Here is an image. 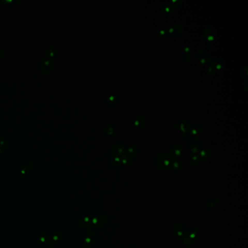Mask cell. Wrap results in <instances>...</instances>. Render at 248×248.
<instances>
[{
	"instance_id": "cell-1",
	"label": "cell",
	"mask_w": 248,
	"mask_h": 248,
	"mask_svg": "<svg viewBox=\"0 0 248 248\" xmlns=\"http://www.w3.org/2000/svg\"><path fill=\"white\" fill-rule=\"evenodd\" d=\"M132 157L126 155L120 156H115L111 160V164L114 167H119L123 165H127L131 163L132 161Z\"/></svg>"
},
{
	"instance_id": "cell-2",
	"label": "cell",
	"mask_w": 248,
	"mask_h": 248,
	"mask_svg": "<svg viewBox=\"0 0 248 248\" xmlns=\"http://www.w3.org/2000/svg\"><path fill=\"white\" fill-rule=\"evenodd\" d=\"M170 163H171V159L168 155H161L156 159V165L160 167L167 166Z\"/></svg>"
},
{
	"instance_id": "cell-3",
	"label": "cell",
	"mask_w": 248,
	"mask_h": 248,
	"mask_svg": "<svg viewBox=\"0 0 248 248\" xmlns=\"http://www.w3.org/2000/svg\"><path fill=\"white\" fill-rule=\"evenodd\" d=\"M111 152L116 156H122L126 153V147L122 144H117L113 146L111 149Z\"/></svg>"
},
{
	"instance_id": "cell-4",
	"label": "cell",
	"mask_w": 248,
	"mask_h": 248,
	"mask_svg": "<svg viewBox=\"0 0 248 248\" xmlns=\"http://www.w3.org/2000/svg\"><path fill=\"white\" fill-rule=\"evenodd\" d=\"M202 147L201 141L197 139H194L191 140L189 143L190 150L192 153H198Z\"/></svg>"
},
{
	"instance_id": "cell-5",
	"label": "cell",
	"mask_w": 248,
	"mask_h": 248,
	"mask_svg": "<svg viewBox=\"0 0 248 248\" xmlns=\"http://www.w3.org/2000/svg\"><path fill=\"white\" fill-rule=\"evenodd\" d=\"M187 231L186 227L182 224L177 223L174 226V232L179 237H184Z\"/></svg>"
},
{
	"instance_id": "cell-6",
	"label": "cell",
	"mask_w": 248,
	"mask_h": 248,
	"mask_svg": "<svg viewBox=\"0 0 248 248\" xmlns=\"http://www.w3.org/2000/svg\"><path fill=\"white\" fill-rule=\"evenodd\" d=\"M182 152V148L181 145L174 146L170 150V155L172 158L177 159L179 157Z\"/></svg>"
},
{
	"instance_id": "cell-7",
	"label": "cell",
	"mask_w": 248,
	"mask_h": 248,
	"mask_svg": "<svg viewBox=\"0 0 248 248\" xmlns=\"http://www.w3.org/2000/svg\"><path fill=\"white\" fill-rule=\"evenodd\" d=\"M54 64V62L50 59L46 60L43 62L41 65V69L42 71L44 72H50L53 68Z\"/></svg>"
},
{
	"instance_id": "cell-8",
	"label": "cell",
	"mask_w": 248,
	"mask_h": 248,
	"mask_svg": "<svg viewBox=\"0 0 248 248\" xmlns=\"http://www.w3.org/2000/svg\"><path fill=\"white\" fill-rule=\"evenodd\" d=\"M176 126L177 129L185 133L190 127V123L186 120H181L176 123Z\"/></svg>"
},
{
	"instance_id": "cell-9",
	"label": "cell",
	"mask_w": 248,
	"mask_h": 248,
	"mask_svg": "<svg viewBox=\"0 0 248 248\" xmlns=\"http://www.w3.org/2000/svg\"><path fill=\"white\" fill-rule=\"evenodd\" d=\"M182 31L181 27L178 25H173L170 28L169 30L170 33L175 37H178L181 35L183 32Z\"/></svg>"
},
{
	"instance_id": "cell-10",
	"label": "cell",
	"mask_w": 248,
	"mask_h": 248,
	"mask_svg": "<svg viewBox=\"0 0 248 248\" xmlns=\"http://www.w3.org/2000/svg\"><path fill=\"white\" fill-rule=\"evenodd\" d=\"M197 57L199 60L202 63H206L209 61V56L206 52L200 51L197 55Z\"/></svg>"
},
{
	"instance_id": "cell-11",
	"label": "cell",
	"mask_w": 248,
	"mask_h": 248,
	"mask_svg": "<svg viewBox=\"0 0 248 248\" xmlns=\"http://www.w3.org/2000/svg\"><path fill=\"white\" fill-rule=\"evenodd\" d=\"M126 155L132 157L135 156L137 154V150L135 147H131L126 150Z\"/></svg>"
},
{
	"instance_id": "cell-12",
	"label": "cell",
	"mask_w": 248,
	"mask_h": 248,
	"mask_svg": "<svg viewBox=\"0 0 248 248\" xmlns=\"http://www.w3.org/2000/svg\"><path fill=\"white\" fill-rule=\"evenodd\" d=\"M197 233V231L196 230V229L195 228H191L187 231V233L185 236L186 235V237H188L191 239H192L196 236Z\"/></svg>"
},
{
	"instance_id": "cell-13",
	"label": "cell",
	"mask_w": 248,
	"mask_h": 248,
	"mask_svg": "<svg viewBox=\"0 0 248 248\" xmlns=\"http://www.w3.org/2000/svg\"><path fill=\"white\" fill-rule=\"evenodd\" d=\"M145 119L144 118H141V117L139 118L136 121H135V122L134 123V125L138 128H140L142 127V126H144L145 124Z\"/></svg>"
},
{
	"instance_id": "cell-14",
	"label": "cell",
	"mask_w": 248,
	"mask_h": 248,
	"mask_svg": "<svg viewBox=\"0 0 248 248\" xmlns=\"http://www.w3.org/2000/svg\"><path fill=\"white\" fill-rule=\"evenodd\" d=\"M171 165L172 168L176 171H179L181 168V164H180V163L178 161H177L176 160L172 161L171 163Z\"/></svg>"
},
{
	"instance_id": "cell-15",
	"label": "cell",
	"mask_w": 248,
	"mask_h": 248,
	"mask_svg": "<svg viewBox=\"0 0 248 248\" xmlns=\"http://www.w3.org/2000/svg\"><path fill=\"white\" fill-rule=\"evenodd\" d=\"M201 130V128L200 126H197V125L193 126L191 127L190 132L192 134L196 135Z\"/></svg>"
},
{
	"instance_id": "cell-16",
	"label": "cell",
	"mask_w": 248,
	"mask_h": 248,
	"mask_svg": "<svg viewBox=\"0 0 248 248\" xmlns=\"http://www.w3.org/2000/svg\"><path fill=\"white\" fill-rule=\"evenodd\" d=\"M201 156L203 158H208L210 155V151L208 149H204L200 153Z\"/></svg>"
},
{
	"instance_id": "cell-17",
	"label": "cell",
	"mask_w": 248,
	"mask_h": 248,
	"mask_svg": "<svg viewBox=\"0 0 248 248\" xmlns=\"http://www.w3.org/2000/svg\"><path fill=\"white\" fill-rule=\"evenodd\" d=\"M201 161V158L200 157L197 156L195 155L194 156H192L191 158V161L194 163V164H198Z\"/></svg>"
},
{
	"instance_id": "cell-18",
	"label": "cell",
	"mask_w": 248,
	"mask_h": 248,
	"mask_svg": "<svg viewBox=\"0 0 248 248\" xmlns=\"http://www.w3.org/2000/svg\"><path fill=\"white\" fill-rule=\"evenodd\" d=\"M107 101H108V103H110V104H115L117 102V99H115V97L114 96H111L108 99Z\"/></svg>"
},
{
	"instance_id": "cell-19",
	"label": "cell",
	"mask_w": 248,
	"mask_h": 248,
	"mask_svg": "<svg viewBox=\"0 0 248 248\" xmlns=\"http://www.w3.org/2000/svg\"><path fill=\"white\" fill-rule=\"evenodd\" d=\"M47 54L49 57H52L54 54V50L53 49L50 48L47 50Z\"/></svg>"
},
{
	"instance_id": "cell-20",
	"label": "cell",
	"mask_w": 248,
	"mask_h": 248,
	"mask_svg": "<svg viewBox=\"0 0 248 248\" xmlns=\"http://www.w3.org/2000/svg\"><path fill=\"white\" fill-rule=\"evenodd\" d=\"M106 132H107V134H108L109 135H111L114 133V130L112 129V127H109L107 128V130H106Z\"/></svg>"
},
{
	"instance_id": "cell-21",
	"label": "cell",
	"mask_w": 248,
	"mask_h": 248,
	"mask_svg": "<svg viewBox=\"0 0 248 248\" xmlns=\"http://www.w3.org/2000/svg\"><path fill=\"white\" fill-rule=\"evenodd\" d=\"M2 1L3 2H4V3L6 4H7V3L8 4H10L11 2H12V0H4V1H3L2 0Z\"/></svg>"
},
{
	"instance_id": "cell-22",
	"label": "cell",
	"mask_w": 248,
	"mask_h": 248,
	"mask_svg": "<svg viewBox=\"0 0 248 248\" xmlns=\"http://www.w3.org/2000/svg\"><path fill=\"white\" fill-rule=\"evenodd\" d=\"M3 56V53L1 50H0V58L2 57Z\"/></svg>"
},
{
	"instance_id": "cell-23",
	"label": "cell",
	"mask_w": 248,
	"mask_h": 248,
	"mask_svg": "<svg viewBox=\"0 0 248 248\" xmlns=\"http://www.w3.org/2000/svg\"><path fill=\"white\" fill-rule=\"evenodd\" d=\"M96 221H96V220L95 219H94L93 220V222H94V223H95L96 222Z\"/></svg>"
},
{
	"instance_id": "cell-24",
	"label": "cell",
	"mask_w": 248,
	"mask_h": 248,
	"mask_svg": "<svg viewBox=\"0 0 248 248\" xmlns=\"http://www.w3.org/2000/svg\"><path fill=\"white\" fill-rule=\"evenodd\" d=\"M90 239L89 238H87V239H86V241L87 242H90Z\"/></svg>"
},
{
	"instance_id": "cell-25",
	"label": "cell",
	"mask_w": 248,
	"mask_h": 248,
	"mask_svg": "<svg viewBox=\"0 0 248 248\" xmlns=\"http://www.w3.org/2000/svg\"><path fill=\"white\" fill-rule=\"evenodd\" d=\"M54 239H55V240H57L58 238L57 237H56V236H55V237H54Z\"/></svg>"
},
{
	"instance_id": "cell-26",
	"label": "cell",
	"mask_w": 248,
	"mask_h": 248,
	"mask_svg": "<svg viewBox=\"0 0 248 248\" xmlns=\"http://www.w3.org/2000/svg\"><path fill=\"white\" fill-rule=\"evenodd\" d=\"M88 220H89V219H88L87 217H86V218L85 219V221H88Z\"/></svg>"
},
{
	"instance_id": "cell-27",
	"label": "cell",
	"mask_w": 248,
	"mask_h": 248,
	"mask_svg": "<svg viewBox=\"0 0 248 248\" xmlns=\"http://www.w3.org/2000/svg\"><path fill=\"white\" fill-rule=\"evenodd\" d=\"M44 241V238H42V241Z\"/></svg>"
}]
</instances>
